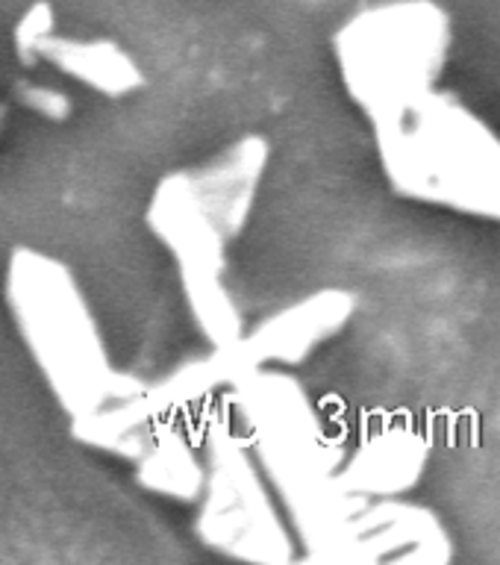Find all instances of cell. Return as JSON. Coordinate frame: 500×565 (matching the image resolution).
Here are the masks:
<instances>
[]
</instances>
